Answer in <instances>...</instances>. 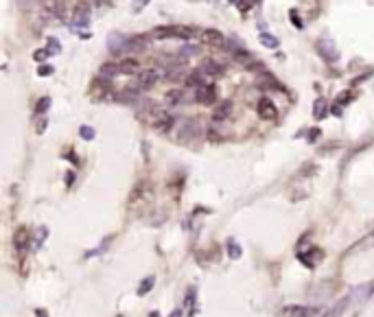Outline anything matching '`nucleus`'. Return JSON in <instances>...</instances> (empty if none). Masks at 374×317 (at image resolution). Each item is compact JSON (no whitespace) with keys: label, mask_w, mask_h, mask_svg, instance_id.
Returning <instances> with one entry per match:
<instances>
[{"label":"nucleus","mask_w":374,"mask_h":317,"mask_svg":"<svg viewBox=\"0 0 374 317\" xmlns=\"http://www.w3.org/2000/svg\"><path fill=\"white\" fill-rule=\"evenodd\" d=\"M153 37H155V40H173V37H177V27L167 24V27L153 29Z\"/></svg>","instance_id":"8"},{"label":"nucleus","mask_w":374,"mask_h":317,"mask_svg":"<svg viewBox=\"0 0 374 317\" xmlns=\"http://www.w3.org/2000/svg\"><path fill=\"white\" fill-rule=\"evenodd\" d=\"M14 243H16V250H20V251L27 250V245H29V230L27 228H18V230H16Z\"/></svg>","instance_id":"11"},{"label":"nucleus","mask_w":374,"mask_h":317,"mask_svg":"<svg viewBox=\"0 0 374 317\" xmlns=\"http://www.w3.org/2000/svg\"><path fill=\"white\" fill-rule=\"evenodd\" d=\"M81 138H85V140H92L94 138V129L92 127H81Z\"/></svg>","instance_id":"25"},{"label":"nucleus","mask_w":374,"mask_h":317,"mask_svg":"<svg viewBox=\"0 0 374 317\" xmlns=\"http://www.w3.org/2000/svg\"><path fill=\"white\" fill-rule=\"evenodd\" d=\"M66 182H68V184H72V182H75V173H68V177H66Z\"/></svg>","instance_id":"33"},{"label":"nucleus","mask_w":374,"mask_h":317,"mask_svg":"<svg viewBox=\"0 0 374 317\" xmlns=\"http://www.w3.org/2000/svg\"><path fill=\"white\" fill-rule=\"evenodd\" d=\"M151 286H153V278H147V280L145 282H142V286H138V293H147V291H149L151 289Z\"/></svg>","instance_id":"23"},{"label":"nucleus","mask_w":374,"mask_h":317,"mask_svg":"<svg viewBox=\"0 0 374 317\" xmlns=\"http://www.w3.org/2000/svg\"><path fill=\"white\" fill-rule=\"evenodd\" d=\"M230 112H232V103L225 101V103H221V105L217 107L212 116H215V120H223V118H228L230 116Z\"/></svg>","instance_id":"13"},{"label":"nucleus","mask_w":374,"mask_h":317,"mask_svg":"<svg viewBox=\"0 0 374 317\" xmlns=\"http://www.w3.org/2000/svg\"><path fill=\"white\" fill-rule=\"evenodd\" d=\"M171 125H173V118H169V116H164L162 120H155V129H160V132H167Z\"/></svg>","instance_id":"20"},{"label":"nucleus","mask_w":374,"mask_h":317,"mask_svg":"<svg viewBox=\"0 0 374 317\" xmlns=\"http://www.w3.org/2000/svg\"><path fill=\"white\" fill-rule=\"evenodd\" d=\"M101 75H103V77H116V75H120L119 64H105V66L101 68Z\"/></svg>","instance_id":"16"},{"label":"nucleus","mask_w":374,"mask_h":317,"mask_svg":"<svg viewBox=\"0 0 374 317\" xmlns=\"http://www.w3.org/2000/svg\"><path fill=\"white\" fill-rule=\"evenodd\" d=\"M49 105H51V99H49V97L40 99V101H37V105H35V112H37V114H44Z\"/></svg>","instance_id":"22"},{"label":"nucleus","mask_w":374,"mask_h":317,"mask_svg":"<svg viewBox=\"0 0 374 317\" xmlns=\"http://www.w3.org/2000/svg\"><path fill=\"white\" fill-rule=\"evenodd\" d=\"M202 81H204L202 72H199V70H195V72H190V77L186 79V83H188V85H202Z\"/></svg>","instance_id":"19"},{"label":"nucleus","mask_w":374,"mask_h":317,"mask_svg":"<svg viewBox=\"0 0 374 317\" xmlns=\"http://www.w3.org/2000/svg\"><path fill=\"white\" fill-rule=\"evenodd\" d=\"M119 68H120V75H140V62L134 57L119 62Z\"/></svg>","instance_id":"6"},{"label":"nucleus","mask_w":374,"mask_h":317,"mask_svg":"<svg viewBox=\"0 0 374 317\" xmlns=\"http://www.w3.org/2000/svg\"><path fill=\"white\" fill-rule=\"evenodd\" d=\"M88 20H90V5L79 2V5L75 7V11H72V24H75V27H85Z\"/></svg>","instance_id":"3"},{"label":"nucleus","mask_w":374,"mask_h":317,"mask_svg":"<svg viewBox=\"0 0 374 317\" xmlns=\"http://www.w3.org/2000/svg\"><path fill=\"white\" fill-rule=\"evenodd\" d=\"M237 59H238V62H243V64H250L252 62V55L250 53H237Z\"/></svg>","instance_id":"27"},{"label":"nucleus","mask_w":374,"mask_h":317,"mask_svg":"<svg viewBox=\"0 0 374 317\" xmlns=\"http://www.w3.org/2000/svg\"><path fill=\"white\" fill-rule=\"evenodd\" d=\"M260 44L267 46V49H278V44H280V42H278L272 33H260Z\"/></svg>","instance_id":"14"},{"label":"nucleus","mask_w":374,"mask_h":317,"mask_svg":"<svg viewBox=\"0 0 374 317\" xmlns=\"http://www.w3.org/2000/svg\"><path fill=\"white\" fill-rule=\"evenodd\" d=\"M46 57H49V50H44V49H40V50L33 53V59H35V62H44Z\"/></svg>","instance_id":"26"},{"label":"nucleus","mask_w":374,"mask_h":317,"mask_svg":"<svg viewBox=\"0 0 374 317\" xmlns=\"http://www.w3.org/2000/svg\"><path fill=\"white\" fill-rule=\"evenodd\" d=\"M158 81V72L155 70H142L138 75V88H151Z\"/></svg>","instance_id":"10"},{"label":"nucleus","mask_w":374,"mask_h":317,"mask_svg":"<svg viewBox=\"0 0 374 317\" xmlns=\"http://www.w3.org/2000/svg\"><path fill=\"white\" fill-rule=\"evenodd\" d=\"M119 44H125L123 37H120L119 33H112V35H110V50H114V53H116V50H119Z\"/></svg>","instance_id":"18"},{"label":"nucleus","mask_w":374,"mask_h":317,"mask_svg":"<svg viewBox=\"0 0 374 317\" xmlns=\"http://www.w3.org/2000/svg\"><path fill=\"white\" fill-rule=\"evenodd\" d=\"M298 256H300V260H302L306 267H315V265L322 260V251L320 250L315 251V247H311V251H308V254H306V251H300Z\"/></svg>","instance_id":"9"},{"label":"nucleus","mask_w":374,"mask_h":317,"mask_svg":"<svg viewBox=\"0 0 374 317\" xmlns=\"http://www.w3.org/2000/svg\"><path fill=\"white\" fill-rule=\"evenodd\" d=\"M145 2H147V0H134V7H136V9H140V7H145Z\"/></svg>","instance_id":"31"},{"label":"nucleus","mask_w":374,"mask_h":317,"mask_svg":"<svg viewBox=\"0 0 374 317\" xmlns=\"http://www.w3.org/2000/svg\"><path fill=\"white\" fill-rule=\"evenodd\" d=\"M151 317H158V313H151Z\"/></svg>","instance_id":"34"},{"label":"nucleus","mask_w":374,"mask_h":317,"mask_svg":"<svg viewBox=\"0 0 374 317\" xmlns=\"http://www.w3.org/2000/svg\"><path fill=\"white\" fill-rule=\"evenodd\" d=\"M291 18H293V24H295V27H302V22H300V18H295V11H291Z\"/></svg>","instance_id":"30"},{"label":"nucleus","mask_w":374,"mask_h":317,"mask_svg":"<svg viewBox=\"0 0 374 317\" xmlns=\"http://www.w3.org/2000/svg\"><path fill=\"white\" fill-rule=\"evenodd\" d=\"M182 57H193V55H199V46H184L180 50Z\"/></svg>","instance_id":"21"},{"label":"nucleus","mask_w":374,"mask_h":317,"mask_svg":"<svg viewBox=\"0 0 374 317\" xmlns=\"http://www.w3.org/2000/svg\"><path fill=\"white\" fill-rule=\"evenodd\" d=\"M285 317H317L320 308L317 306H285L282 308Z\"/></svg>","instance_id":"1"},{"label":"nucleus","mask_w":374,"mask_h":317,"mask_svg":"<svg viewBox=\"0 0 374 317\" xmlns=\"http://www.w3.org/2000/svg\"><path fill=\"white\" fill-rule=\"evenodd\" d=\"M182 99V94H180V90H171V92L167 94V101L169 103H177Z\"/></svg>","instance_id":"24"},{"label":"nucleus","mask_w":374,"mask_h":317,"mask_svg":"<svg viewBox=\"0 0 374 317\" xmlns=\"http://www.w3.org/2000/svg\"><path fill=\"white\" fill-rule=\"evenodd\" d=\"M258 116L263 120H273L278 116L276 105H273L269 99H260V101H258Z\"/></svg>","instance_id":"4"},{"label":"nucleus","mask_w":374,"mask_h":317,"mask_svg":"<svg viewBox=\"0 0 374 317\" xmlns=\"http://www.w3.org/2000/svg\"><path fill=\"white\" fill-rule=\"evenodd\" d=\"M313 116L315 118H324L326 116V101L324 99H317L315 105H313Z\"/></svg>","instance_id":"15"},{"label":"nucleus","mask_w":374,"mask_h":317,"mask_svg":"<svg viewBox=\"0 0 374 317\" xmlns=\"http://www.w3.org/2000/svg\"><path fill=\"white\" fill-rule=\"evenodd\" d=\"M317 53H320L326 62H335V59H337V49H335V44L328 40V37H322V40L317 42Z\"/></svg>","instance_id":"2"},{"label":"nucleus","mask_w":374,"mask_h":317,"mask_svg":"<svg viewBox=\"0 0 374 317\" xmlns=\"http://www.w3.org/2000/svg\"><path fill=\"white\" fill-rule=\"evenodd\" d=\"M228 254H230V258H241V247H238V243L237 241H228Z\"/></svg>","instance_id":"17"},{"label":"nucleus","mask_w":374,"mask_h":317,"mask_svg":"<svg viewBox=\"0 0 374 317\" xmlns=\"http://www.w3.org/2000/svg\"><path fill=\"white\" fill-rule=\"evenodd\" d=\"M350 304H352V298H350V295H348V298H343V300H339V302L328 311V315H326V317H341V313L346 311Z\"/></svg>","instance_id":"12"},{"label":"nucleus","mask_w":374,"mask_h":317,"mask_svg":"<svg viewBox=\"0 0 374 317\" xmlns=\"http://www.w3.org/2000/svg\"><path fill=\"white\" fill-rule=\"evenodd\" d=\"M51 72H53V68H51V66H42V68H40V75H42V77H49Z\"/></svg>","instance_id":"28"},{"label":"nucleus","mask_w":374,"mask_h":317,"mask_svg":"<svg viewBox=\"0 0 374 317\" xmlns=\"http://www.w3.org/2000/svg\"><path fill=\"white\" fill-rule=\"evenodd\" d=\"M49 50H59V44H57L55 40H51V42H49Z\"/></svg>","instance_id":"29"},{"label":"nucleus","mask_w":374,"mask_h":317,"mask_svg":"<svg viewBox=\"0 0 374 317\" xmlns=\"http://www.w3.org/2000/svg\"><path fill=\"white\" fill-rule=\"evenodd\" d=\"M202 37H204V42L210 46H225V37L221 35L219 31H215V29H206V31L202 33Z\"/></svg>","instance_id":"7"},{"label":"nucleus","mask_w":374,"mask_h":317,"mask_svg":"<svg viewBox=\"0 0 374 317\" xmlns=\"http://www.w3.org/2000/svg\"><path fill=\"white\" fill-rule=\"evenodd\" d=\"M252 2H254V0H243V5H241V9H250V7H252Z\"/></svg>","instance_id":"32"},{"label":"nucleus","mask_w":374,"mask_h":317,"mask_svg":"<svg viewBox=\"0 0 374 317\" xmlns=\"http://www.w3.org/2000/svg\"><path fill=\"white\" fill-rule=\"evenodd\" d=\"M197 101L204 103V105H210V103H215V101H217V88H215V85H199Z\"/></svg>","instance_id":"5"}]
</instances>
